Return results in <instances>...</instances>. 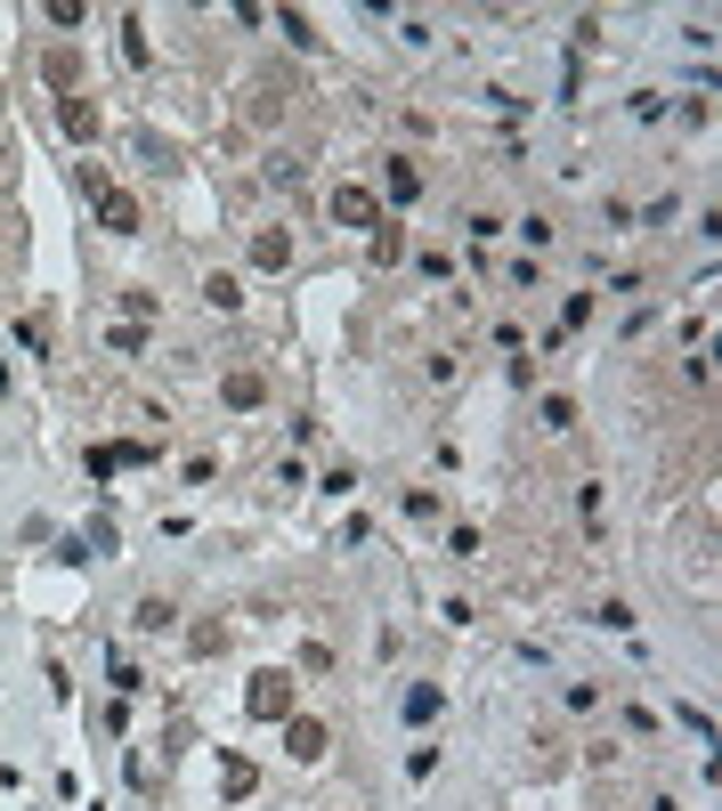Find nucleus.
<instances>
[{
	"instance_id": "obj_10",
	"label": "nucleus",
	"mask_w": 722,
	"mask_h": 811,
	"mask_svg": "<svg viewBox=\"0 0 722 811\" xmlns=\"http://www.w3.org/2000/svg\"><path fill=\"white\" fill-rule=\"evenodd\" d=\"M365 252H374V268H398V260H406V236H398V219H382Z\"/></svg>"
},
{
	"instance_id": "obj_4",
	"label": "nucleus",
	"mask_w": 722,
	"mask_h": 811,
	"mask_svg": "<svg viewBox=\"0 0 722 811\" xmlns=\"http://www.w3.org/2000/svg\"><path fill=\"white\" fill-rule=\"evenodd\" d=\"M98 227H106V236H138V195L106 187V195H98Z\"/></svg>"
},
{
	"instance_id": "obj_2",
	"label": "nucleus",
	"mask_w": 722,
	"mask_h": 811,
	"mask_svg": "<svg viewBox=\"0 0 722 811\" xmlns=\"http://www.w3.org/2000/svg\"><path fill=\"white\" fill-rule=\"evenodd\" d=\"M57 131L90 147V138L106 131V114H98V90H74V98H57Z\"/></svg>"
},
{
	"instance_id": "obj_15",
	"label": "nucleus",
	"mask_w": 722,
	"mask_h": 811,
	"mask_svg": "<svg viewBox=\"0 0 722 811\" xmlns=\"http://www.w3.org/2000/svg\"><path fill=\"white\" fill-rule=\"evenodd\" d=\"M439 706H447V698L430 690V682H415V690H406V722H430V714H439Z\"/></svg>"
},
{
	"instance_id": "obj_9",
	"label": "nucleus",
	"mask_w": 722,
	"mask_h": 811,
	"mask_svg": "<svg viewBox=\"0 0 722 811\" xmlns=\"http://www.w3.org/2000/svg\"><path fill=\"white\" fill-rule=\"evenodd\" d=\"M219 398H228V406H260V398H268V382H260L252 365H236L228 382H219Z\"/></svg>"
},
{
	"instance_id": "obj_7",
	"label": "nucleus",
	"mask_w": 722,
	"mask_h": 811,
	"mask_svg": "<svg viewBox=\"0 0 722 811\" xmlns=\"http://www.w3.org/2000/svg\"><path fill=\"white\" fill-rule=\"evenodd\" d=\"M382 187H390V203H398V212H406V203H422V171H415V162H406V155H390Z\"/></svg>"
},
{
	"instance_id": "obj_12",
	"label": "nucleus",
	"mask_w": 722,
	"mask_h": 811,
	"mask_svg": "<svg viewBox=\"0 0 722 811\" xmlns=\"http://www.w3.org/2000/svg\"><path fill=\"white\" fill-rule=\"evenodd\" d=\"M171 626H179V609H171V600H155V593L138 600V633H171Z\"/></svg>"
},
{
	"instance_id": "obj_8",
	"label": "nucleus",
	"mask_w": 722,
	"mask_h": 811,
	"mask_svg": "<svg viewBox=\"0 0 722 811\" xmlns=\"http://www.w3.org/2000/svg\"><path fill=\"white\" fill-rule=\"evenodd\" d=\"M260 771H252V755H219V796H252Z\"/></svg>"
},
{
	"instance_id": "obj_6",
	"label": "nucleus",
	"mask_w": 722,
	"mask_h": 811,
	"mask_svg": "<svg viewBox=\"0 0 722 811\" xmlns=\"http://www.w3.org/2000/svg\"><path fill=\"white\" fill-rule=\"evenodd\" d=\"M252 268H268V277L293 268V227H260V236H252Z\"/></svg>"
},
{
	"instance_id": "obj_14",
	"label": "nucleus",
	"mask_w": 722,
	"mask_h": 811,
	"mask_svg": "<svg viewBox=\"0 0 722 811\" xmlns=\"http://www.w3.org/2000/svg\"><path fill=\"white\" fill-rule=\"evenodd\" d=\"M203 301H212V308H236V301H244V284L219 268V277H203Z\"/></svg>"
},
{
	"instance_id": "obj_3",
	"label": "nucleus",
	"mask_w": 722,
	"mask_h": 811,
	"mask_svg": "<svg viewBox=\"0 0 722 811\" xmlns=\"http://www.w3.org/2000/svg\"><path fill=\"white\" fill-rule=\"evenodd\" d=\"M334 219H341V227H365V236H374V227H382L374 187H358V179H349V187H334Z\"/></svg>"
},
{
	"instance_id": "obj_1",
	"label": "nucleus",
	"mask_w": 722,
	"mask_h": 811,
	"mask_svg": "<svg viewBox=\"0 0 722 811\" xmlns=\"http://www.w3.org/2000/svg\"><path fill=\"white\" fill-rule=\"evenodd\" d=\"M244 706H252L260 722H284V714H301V682L268 665V674H252V690H244Z\"/></svg>"
},
{
	"instance_id": "obj_11",
	"label": "nucleus",
	"mask_w": 722,
	"mask_h": 811,
	"mask_svg": "<svg viewBox=\"0 0 722 811\" xmlns=\"http://www.w3.org/2000/svg\"><path fill=\"white\" fill-rule=\"evenodd\" d=\"M41 74H49V90H66V98L81 90V57L74 49H49V66H41Z\"/></svg>"
},
{
	"instance_id": "obj_16",
	"label": "nucleus",
	"mask_w": 722,
	"mask_h": 811,
	"mask_svg": "<svg viewBox=\"0 0 722 811\" xmlns=\"http://www.w3.org/2000/svg\"><path fill=\"white\" fill-rule=\"evenodd\" d=\"M122 57H131V66H147V25H138V16H122Z\"/></svg>"
},
{
	"instance_id": "obj_5",
	"label": "nucleus",
	"mask_w": 722,
	"mask_h": 811,
	"mask_svg": "<svg viewBox=\"0 0 722 811\" xmlns=\"http://www.w3.org/2000/svg\"><path fill=\"white\" fill-rule=\"evenodd\" d=\"M284 746H293V763H317L325 755V722L317 714H284Z\"/></svg>"
},
{
	"instance_id": "obj_13",
	"label": "nucleus",
	"mask_w": 722,
	"mask_h": 811,
	"mask_svg": "<svg viewBox=\"0 0 722 811\" xmlns=\"http://www.w3.org/2000/svg\"><path fill=\"white\" fill-rule=\"evenodd\" d=\"M188 650H195V657H219V650H228V626H212V617L188 626Z\"/></svg>"
}]
</instances>
